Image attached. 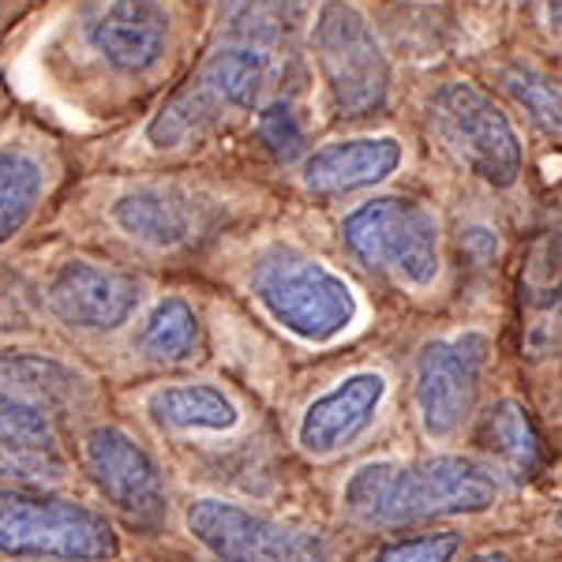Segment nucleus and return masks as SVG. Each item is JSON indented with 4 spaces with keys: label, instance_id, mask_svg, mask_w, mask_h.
I'll return each mask as SVG.
<instances>
[{
    "label": "nucleus",
    "instance_id": "obj_11",
    "mask_svg": "<svg viewBox=\"0 0 562 562\" xmlns=\"http://www.w3.org/2000/svg\"><path fill=\"white\" fill-rule=\"evenodd\" d=\"M49 307L57 319L79 330H116L132 319L135 304H139V281L116 267H102L90 259H68L65 267L53 274Z\"/></svg>",
    "mask_w": 562,
    "mask_h": 562
},
{
    "label": "nucleus",
    "instance_id": "obj_19",
    "mask_svg": "<svg viewBox=\"0 0 562 562\" xmlns=\"http://www.w3.org/2000/svg\"><path fill=\"white\" fill-rule=\"evenodd\" d=\"M147 413L154 424L173 431H229L240 424L233 397L206 383H177L161 386L147 397Z\"/></svg>",
    "mask_w": 562,
    "mask_h": 562
},
{
    "label": "nucleus",
    "instance_id": "obj_22",
    "mask_svg": "<svg viewBox=\"0 0 562 562\" xmlns=\"http://www.w3.org/2000/svg\"><path fill=\"white\" fill-rule=\"evenodd\" d=\"M139 349L147 352L150 360H166V364L188 360L199 349L195 307L188 301H180V296H166V301L147 315V323H143Z\"/></svg>",
    "mask_w": 562,
    "mask_h": 562
},
{
    "label": "nucleus",
    "instance_id": "obj_26",
    "mask_svg": "<svg viewBox=\"0 0 562 562\" xmlns=\"http://www.w3.org/2000/svg\"><path fill=\"white\" fill-rule=\"evenodd\" d=\"M301 8L304 0H222L225 20L248 31H270V26L289 23Z\"/></svg>",
    "mask_w": 562,
    "mask_h": 562
},
{
    "label": "nucleus",
    "instance_id": "obj_8",
    "mask_svg": "<svg viewBox=\"0 0 562 562\" xmlns=\"http://www.w3.org/2000/svg\"><path fill=\"white\" fill-rule=\"evenodd\" d=\"M188 532L217 562H326L330 540L319 529L267 518L225 498H195L184 514Z\"/></svg>",
    "mask_w": 562,
    "mask_h": 562
},
{
    "label": "nucleus",
    "instance_id": "obj_2",
    "mask_svg": "<svg viewBox=\"0 0 562 562\" xmlns=\"http://www.w3.org/2000/svg\"><path fill=\"white\" fill-rule=\"evenodd\" d=\"M251 289L270 319L307 346H326L341 338L360 312L346 278L289 244H278L256 259Z\"/></svg>",
    "mask_w": 562,
    "mask_h": 562
},
{
    "label": "nucleus",
    "instance_id": "obj_23",
    "mask_svg": "<svg viewBox=\"0 0 562 562\" xmlns=\"http://www.w3.org/2000/svg\"><path fill=\"white\" fill-rule=\"evenodd\" d=\"M498 83L518 102L540 132L562 135V83L529 60H510L498 68Z\"/></svg>",
    "mask_w": 562,
    "mask_h": 562
},
{
    "label": "nucleus",
    "instance_id": "obj_20",
    "mask_svg": "<svg viewBox=\"0 0 562 562\" xmlns=\"http://www.w3.org/2000/svg\"><path fill=\"white\" fill-rule=\"evenodd\" d=\"M480 442L492 454L503 473L514 480H532L540 473V435L529 409L514 397H503L480 420Z\"/></svg>",
    "mask_w": 562,
    "mask_h": 562
},
{
    "label": "nucleus",
    "instance_id": "obj_27",
    "mask_svg": "<svg viewBox=\"0 0 562 562\" xmlns=\"http://www.w3.org/2000/svg\"><path fill=\"white\" fill-rule=\"evenodd\" d=\"M469 562H514L510 551H480V555H473Z\"/></svg>",
    "mask_w": 562,
    "mask_h": 562
},
{
    "label": "nucleus",
    "instance_id": "obj_16",
    "mask_svg": "<svg viewBox=\"0 0 562 562\" xmlns=\"http://www.w3.org/2000/svg\"><path fill=\"white\" fill-rule=\"evenodd\" d=\"M405 150L390 135H360L315 150L304 161V188L315 195H346L375 188L402 166Z\"/></svg>",
    "mask_w": 562,
    "mask_h": 562
},
{
    "label": "nucleus",
    "instance_id": "obj_13",
    "mask_svg": "<svg viewBox=\"0 0 562 562\" xmlns=\"http://www.w3.org/2000/svg\"><path fill=\"white\" fill-rule=\"evenodd\" d=\"M87 402V379L42 352H0V409H20L65 428Z\"/></svg>",
    "mask_w": 562,
    "mask_h": 562
},
{
    "label": "nucleus",
    "instance_id": "obj_9",
    "mask_svg": "<svg viewBox=\"0 0 562 562\" xmlns=\"http://www.w3.org/2000/svg\"><path fill=\"white\" fill-rule=\"evenodd\" d=\"M492 341L480 330L435 338L416 357V416L428 439L447 442L473 420Z\"/></svg>",
    "mask_w": 562,
    "mask_h": 562
},
{
    "label": "nucleus",
    "instance_id": "obj_29",
    "mask_svg": "<svg viewBox=\"0 0 562 562\" xmlns=\"http://www.w3.org/2000/svg\"><path fill=\"white\" fill-rule=\"evenodd\" d=\"M173 562H188V559H173Z\"/></svg>",
    "mask_w": 562,
    "mask_h": 562
},
{
    "label": "nucleus",
    "instance_id": "obj_12",
    "mask_svg": "<svg viewBox=\"0 0 562 562\" xmlns=\"http://www.w3.org/2000/svg\"><path fill=\"white\" fill-rule=\"evenodd\" d=\"M386 397V379L379 371H352L338 386L315 397L296 424V442L312 458H334L375 424Z\"/></svg>",
    "mask_w": 562,
    "mask_h": 562
},
{
    "label": "nucleus",
    "instance_id": "obj_17",
    "mask_svg": "<svg viewBox=\"0 0 562 562\" xmlns=\"http://www.w3.org/2000/svg\"><path fill=\"white\" fill-rule=\"evenodd\" d=\"M65 469L60 424L20 409H0V476L20 484H49L65 476Z\"/></svg>",
    "mask_w": 562,
    "mask_h": 562
},
{
    "label": "nucleus",
    "instance_id": "obj_1",
    "mask_svg": "<svg viewBox=\"0 0 562 562\" xmlns=\"http://www.w3.org/2000/svg\"><path fill=\"white\" fill-rule=\"evenodd\" d=\"M498 498L495 476L473 458H379L346 480L341 506L371 529L484 514Z\"/></svg>",
    "mask_w": 562,
    "mask_h": 562
},
{
    "label": "nucleus",
    "instance_id": "obj_24",
    "mask_svg": "<svg viewBox=\"0 0 562 562\" xmlns=\"http://www.w3.org/2000/svg\"><path fill=\"white\" fill-rule=\"evenodd\" d=\"M458 532H424V537L394 540L375 548L364 562H458Z\"/></svg>",
    "mask_w": 562,
    "mask_h": 562
},
{
    "label": "nucleus",
    "instance_id": "obj_3",
    "mask_svg": "<svg viewBox=\"0 0 562 562\" xmlns=\"http://www.w3.org/2000/svg\"><path fill=\"white\" fill-rule=\"evenodd\" d=\"M312 49L319 60L326 94L338 116L360 121L386 105L390 60L368 15L349 0H326L312 23Z\"/></svg>",
    "mask_w": 562,
    "mask_h": 562
},
{
    "label": "nucleus",
    "instance_id": "obj_18",
    "mask_svg": "<svg viewBox=\"0 0 562 562\" xmlns=\"http://www.w3.org/2000/svg\"><path fill=\"white\" fill-rule=\"evenodd\" d=\"M113 222L147 248H177L192 237V211L161 188H135L113 203Z\"/></svg>",
    "mask_w": 562,
    "mask_h": 562
},
{
    "label": "nucleus",
    "instance_id": "obj_10",
    "mask_svg": "<svg viewBox=\"0 0 562 562\" xmlns=\"http://www.w3.org/2000/svg\"><path fill=\"white\" fill-rule=\"evenodd\" d=\"M83 465L109 503L132 525H158L166 518V480L154 458L128 431L121 428H94L83 439Z\"/></svg>",
    "mask_w": 562,
    "mask_h": 562
},
{
    "label": "nucleus",
    "instance_id": "obj_7",
    "mask_svg": "<svg viewBox=\"0 0 562 562\" xmlns=\"http://www.w3.org/2000/svg\"><path fill=\"white\" fill-rule=\"evenodd\" d=\"M431 128L469 173L495 188H510L521 177V139L510 116L480 87L454 79L431 98Z\"/></svg>",
    "mask_w": 562,
    "mask_h": 562
},
{
    "label": "nucleus",
    "instance_id": "obj_25",
    "mask_svg": "<svg viewBox=\"0 0 562 562\" xmlns=\"http://www.w3.org/2000/svg\"><path fill=\"white\" fill-rule=\"evenodd\" d=\"M259 139L262 147H267L281 166H289V161H296L304 154V128L301 121H296L293 105L285 102H274L267 105L259 113Z\"/></svg>",
    "mask_w": 562,
    "mask_h": 562
},
{
    "label": "nucleus",
    "instance_id": "obj_4",
    "mask_svg": "<svg viewBox=\"0 0 562 562\" xmlns=\"http://www.w3.org/2000/svg\"><path fill=\"white\" fill-rule=\"evenodd\" d=\"M341 240L357 262L402 285L428 289L439 278V222L416 199L383 195L360 203L341 222Z\"/></svg>",
    "mask_w": 562,
    "mask_h": 562
},
{
    "label": "nucleus",
    "instance_id": "obj_15",
    "mask_svg": "<svg viewBox=\"0 0 562 562\" xmlns=\"http://www.w3.org/2000/svg\"><path fill=\"white\" fill-rule=\"evenodd\" d=\"M525 346L532 357L562 349V217L551 214L532 237L521 278Z\"/></svg>",
    "mask_w": 562,
    "mask_h": 562
},
{
    "label": "nucleus",
    "instance_id": "obj_28",
    "mask_svg": "<svg viewBox=\"0 0 562 562\" xmlns=\"http://www.w3.org/2000/svg\"><path fill=\"white\" fill-rule=\"evenodd\" d=\"M548 12H551V26H555V31L562 34V0H551Z\"/></svg>",
    "mask_w": 562,
    "mask_h": 562
},
{
    "label": "nucleus",
    "instance_id": "obj_14",
    "mask_svg": "<svg viewBox=\"0 0 562 562\" xmlns=\"http://www.w3.org/2000/svg\"><path fill=\"white\" fill-rule=\"evenodd\" d=\"M90 45L124 76H143L169 49V12L161 0H113L94 23Z\"/></svg>",
    "mask_w": 562,
    "mask_h": 562
},
{
    "label": "nucleus",
    "instance_id": "obj_21",
    "mask_svg": "<svg viewBox=\"0 0 562 562\" xmlns=\"http://www.w3.org/2000/svg\"><path fill=\"white\" fill-rule=\"evenodd\" d=\"M45 192V173L38 158L26 150H0V248L23 233Z\"/></svg>",
    "mask_w": 562,
    "mask_h": 562
},
{
    "label": "nucleus",
    "instance_id": "obj_5",
    "mask_svg": "<svg viewBox=\"0 0 562 562\" xmlns=\"http://www.w3.org/2000/svg\"><path fill=\"white\" fill-rule=\"evenodd\" d=\"M0 551L15 559L105 562L121 551V543L105 514L12 487L0 492Z\"/></svg>",
    "mask_w": 562,
    "mask_h": 562
},
{
    "label": "nucleus",
    "instance_id": "obj_6",
    "mask_svg": "<svg viewBox=\"0 0 562 562\" xmlns=\"http://www.w3.org/2000/svg\"><path fill=\"white\" fill-rule=\"evenodd\" d=\"M270 76V57L262 49L240 45V49H222L203 65V71L188 83L173 102L158 109L150 121L147 139L158 150H173L199 139L233 113H244L259 102L262 87Z\"/></svg>",
    "mask_w": 562,
    "mask_h": 562
}]
</instances>
